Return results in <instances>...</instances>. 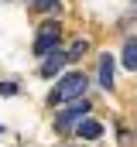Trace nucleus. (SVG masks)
I'll return each mask as SVG.
<instances>
[{
	"label": "nucleus",
	"instance_id": "obj_1",
	"mask_svg": "<svg viewBox=\"0 0 137 147\" xmlns=\"http://www.w3.org/2000/svg\"><path fill=\"white\" fill-rule=\"evenodd\" d=\"M86 86H89V79L82 72H68L58 79V86L52 89V96H48V103L52 106H65V103H72V99H82L86 96Z\"/></svg>",
	"mask_w": 137,
	"mask_h": 147
},
{
	"label": "nucleus",
	"instance_id": "obj_2",
	"mask_svg": "<svg viewBox=\"0 0 137 147\" xmlns=\"http://www.w3.org/2000/svg\"><path fill=\"white\" fill-rule=\"evenodd\" d=\"M89 106H93V103H89L86 96H82V99H72V106L62 110L58 116H55V130H58V134L75 130V127H79V120H82V116H89Z\"/></svg>",
	"mask_w": 137,
	"mask_h": 147
},
{
	"label": "nucleus",
	"instance_id": "obj_3",
	"mask_svg": "<svg viewBox=\"0 0 137 147\" xmlns=\"http://www.w3.org/2000/svg\"><path fill=\"white\" fill-rule=\"evenodd\" d=\"M55 48H58V24H55V21H45V24L38 28V38H34L31 51L38 55V58H45V55L55 51Z\"/></svg>",
	"mask_w": 137,
	"mask_h": 147
},
{
	"label": "nucleus",
	"instance_id": "obj_4",
	"mask_svg": "<svg viewBox=\"0 0 137 147\" xmlns=\"http://www.w3.org/2000/svg\"><path fill=\"white\" fill-rule=\"evenodd\" d=\"M65 62H68V58H65V51H48V55L41 58V75H45V79L58 75V69H62Z\"/></svg>",
	"mask_w": 137,
	"mask_h": 147
},
{
	"label": "nucleus",
	"instance_id": "obj_5",
	"mask_svg": "<svg viewBox=\"0 0 137 147\" xmlns=\"http://www.w3.org/2000/svg\"><path fill=\"white\" fill-rule=\"evenodd\" d=\"M75 134H79L82 140H100V134H103V123H96L93 116H82V120H79V127H75Z\"/></svg>",
	"mask_w": 137,
	"mask_h": 147
},
{
	"label": "nucleus",
	"instance_id": "obj_6",
	"mask_svg": "<svg viewBox=\"0 0 137 147\" xmlns=\"http://www.w3.org/2000/svg\"><path fill=\"white\" fill-rule=\"evenodd\" d=\"M100 86L113 89V58L110 55H100Z\"/></svg>",
	"mask_w": 137,
	"mask_h": 147
},
{
	"label": "nucleus",
	"instance_id": "obj_7",
	"mask_svg": "<svg viewBox=\"0 0 137 147\" xmlns=\"http://www.w3.org/2000/svg\"><path fill=\"white\" fill-rule=\"evenodd\" d=\"M123 65H127L130 72H137V41H134V38L123 45Z\"/></svg>",
	"mask_w": 137,
	"mask_h": 147
},
{
	"label": "nucleus",
	"instance_id": "obj_8",
	"mask_svg": "<svg viewBox=\"0 0 137 147\" xmlns=\"http://www.w3.org/2000/svg\"><path fill=\"white\" fill-rule=\"evenodd\" d=\"M86 48H89V41H82V38H79V41H75V45H72V48L65 51V58L72 62V58H79V55H86Z\"/></svg>",
	"mask_w": 137,
	"mask_h": 147
},
{
	"label": "nucleus",
	"instance_id": "obj_9",
	"mask_svg": "<svg viewBox=\"0 0 137 147\" xmlns=\"http://www.w3.org/2000/svg\"><path fill=\"white\" fill-rule=\"evenodd\" d=\"M0 92H3V96H14V92H17V86H14V82H3V86H0Z\"/></svg>",
	"mask_w": 137,
	"mask_h": 147
},
{
	"label": "nucleus",
	"instance_id": "obj_10",
	"mask_svg": "<svg viewBox=\"0 0 137 147\" xmlns=\"http://www.w3.org/2000/svg\"><path fill=\"white\" fill-rule=\"evenodd\" d=\"M34 7H41V10H48V7H55V0H31Z\"/></svg>",
	"mask_w": 137,
	"mask_h": 147
}]
</instances>
